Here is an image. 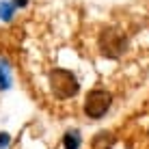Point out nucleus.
Instances as JSON below:
<instances>
[{"label": "nucleus", "instance_id": "1", "mask_svg": "<svg viewBox=\"0 0 149 149\" xmlns=\"http://www.w3.org/2000/svg\"><path fill=\"white\" fill-rule=\"evenodd\" d=\"M50 86H52L54 95L58 100H69V97H74L80 91L78 78L69 69H52V74H50Z\"/></svg>", "mask_w": 149, "mask_h": 149}, {"label": "nucleus", "instance_id": "2", "mask_svg": "<svg viewBox=\"0 0 149 149\" xmlns=\"http://www.w3.org/2000/svg\"><path fill=\"white\" fill-rule=\"evenodd\" d=\"M112 104V95L104 89H95L89 91L84 97V115L91 117V119H102V117L108 112Z\"/></svg>", "mask_w": 149, "mask_h": 149}, {"label": "nucleus", "instance_id": "3", "mask_svg": "<svg viewBox=\"0 0 149 149\" xmlns=\"http://www.w3.org/2000/svg\"><path fill=\"white\" fill-rule=\"evenodd\" d=\"M127 39L121 30L117 28H106L100 37V50L104 56H110V58H119V56L125 52Z\"/></svg>", "mask_w": 149, "mask_h": 149}, {"label": "nucleus", "instance_id": "4", "mask_svg": "<svg viewBox=\"0 0 149 149\" xmlns=\"http://www.w3.org/2000/svg\"><path fill=\"white\" fill-rule=\"evenodd\" d=\"M112 145H115V134L108 132V130L97 132L95 138L91 141V149H110Z\"/></svg>", "mask_w": 149, "mask_h": 149}, {"label": "nucleus", "instance_id": "5", "mask_svg": "<svg viewBox=\"0 0 149 149\" xmlns=\"http://www.w3.org/2000/svg\"><path fill=\"white\" fill-rule=\"evenodd\" d=\"M11 86V69H9V61L0 58V91Z\"/></svg>", "mask_w": 149, "mask_h": 149}, {"label": "nucleus", "instance_id": "6", "mask_svg": "<svg viewBox=\"0 0 149 149\" xmlns=\"http://www.w3.org/2000/svg\"><path fill=\"white\" fill-rule=\"evenodd\" d=\"M63 143H65V149H80V132H67Z\"/></svg>", "mask_w": 149, "mask_h": 149}, {"label": "nucleus", "instance_id": "7", "mask_svg": "<svg viewBox=\"0 0 149 149\" xmlns=\"http://www.w3.org/2000/svg\"><path fill=\"white\" fill-rule=\"evenodd\" d=\"M15 7L11 2H0V19H11Z\"/></svg>", "mask_w": 149, "mask_h": 149}, {"label": "nucleus", "instance_id": "8", "mask_svg": "<svg viewBox=\"0 0 149 149\" xmlns=\"http://www.w3.org/2000/svg\"><path fill=\"white\" fill-rule=\"evenodd\" d=\"M9 138H11V136H9L7 132H0V149H4V147L9 145V143H11Z\"/></svg>", "mask_w": 149, "mask_h": 149}, {"label": "nucleus", "instance_id": "9", "mask_svg": "<svg viewBox=\"0 0 149 149\" xmlns=\"http://www.w3.org/2000/svg\"><path fill=\"white\" fill-rule=\"evenodd\" d=\"M13 7H15V9H17V7H26V0H15Z\"/></svg>", "mask_w": 149, "mask_h": 149}]
</instances>
